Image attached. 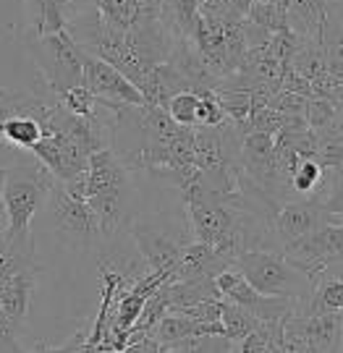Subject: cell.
I'll return each mask as SVG.
<instances>
[{
    "label": "cell",
    "instance_id": "14",
    "mask_svg": "<svg viewBox=\"0 0 343 353\" xmlns=\"http://www.w3.org/2000/svg\"><path fill=\"white\" fill-rule=\"evenodd\" d=\"M328 19H331V0H291L288 6V26L304 39L322 42Z\"/></svg>",
    "mask_w": 343,
    "mask_h": 353
},
{
    "label": "cell",
    "instance_id": "23",
    "mask_svg": "<svg viewBox=\"0 0 343 353\" xmlns=\"http://www.w3.org/2000/svg\"><path fill=\"white\" fill-rule=\"evenodd\" d=\"M302 45H304V37H299L293 29H283V32L270 34L267 50L273 52V58H278L283 65H291L296 52L302 50Z\"/></svg>",
    "mask_w": 343,
    "mask_h": 353
},
{
    "label": "cell",
    "instance_id": "5",
    "mask_svg": "<svg viewBox=\"0 0 343 353\" xmlns=\"http://www.w3.org/2000/svg\"><path fill=\"white\" fill-rule=\"evenodd\" d=\"M48 212H50L55 233L79 249H87L97 239H105L100 228V217L87 202V196L74 194L63 181H55L48 196Z\"/></svg>",
    "mask_w": 343,
    "mask_h": 353
},
{
    "label": "cell",
    "instance_id": "26",
    "mask_svg": "<svg viewBox=\"0 0 343 353\" xmlns=\"http://www.w3.org/2000/svg\"><path fill=\"white\" fill-rule=\"evenodd\" d=\"M304 118H306V123H309V128L320 131V128L331 126L333 121L338 118V108H335L331 100H325V97H317V94H315V97L306 100Z\"/></svg>",
    "mask_w": 343,
    "mask_h": 353
},
{
    "label": "cell",
    "instance_id": "12",
    "mask_svg": "<svg viewBox=\"0 0 343 353\" xmlns=\"http://www.w3.org/2000/svg\"><path fill=\"white\" fill-rule=\"evenodd\" d=\"M26 270H37L32 230H13L11 225L0 228V293Z\"/></svg>",
    "mask_w": 343,
    "mask_h": 353
},
{
    "label": "cell",
    "instance_id": "21",
    "mask_svg": "<svg viewBox=\"0 0 343 353\" xmlns=\"http://www.w3.org/2000/svg\"><path fill=\"white\" fill-rule=\"evenodd\" d=\"M320 312H343V280H328L315 285L304 306V314H320Z\"/></svg>",
    "mask_w": 343,
    "mask_h": 353
},
{
    "label": "cell",
    "instance_id": "1",
    "mask_svg": "<svg viewBox=\"0 0 343 353\" xmlns=\"http://www.w3.org/2000/svg\"><path fill=\"white\" fill-rule=\"evenodd\" d=\"M87 202L100 217L105 239H113L118 228L131 225L134 220L137 189L131 183V170L113 147H105L89 157Z\"/></svg>",
    "mask_w": 343,
    "mask_h": 353
},
{
    "label": "cell",
    "instance_id": "15",
    "mask_svg": "<svg viewBox=\"0 0 343 353\" xmlns=\"http://www.w3.org/2000/svg\"><path fill=\"white\" fill-rule=\"evenodd\" d=\"M52 102L42 100L37 94H29V92H8V89H0V123L8 121V118H19V115H29V118H39L42 126L50 115Z\"/></svg>",
    "mask_w": 343,
    "mask_h": 353
},
{
    "label": "cell",
    "instance_id": "19",
    "mask_svg": "<svg viewBox=\"0 0 343 353\" xmlns=\"http://www.w3.org/2000/svg\"><path fill=\"white\" fill-rule=\"evenodd\" d=\"M26 13L35 34H52L68 26V19L55 0H26Z\"/></svg>",
    "mask_w": 343,
    "mask_h": 353
},
{
    "label": "cell",
    "instance_id": "22",
    "mask_svg": "<svg viewBox=\"0 0 343 353\" xmlns=\"http://www.w3.org/2000/svg\"><path fill=\"white\" fill-rule=\"evenodd\" d=\"M246 19H252L257 26H262L270 34L291 29L288 26V11L283 6H278V3H267V0H255V6H252V11H249Z\"/></svg>",
    "mask_w": 343,
    "mask_h": 353
},
{
    "label": "cell",
    "instance_id": "20",
    "mask_svg": "<svg viewBox=\"0 0 343 353\" xmlns=\"http://www.w3.org/2000/svg\"><path fill=\"white\" fill-rule=\"evenodd\" d=\"M317 163L328 170L343 165V128L338 126V118L317 131Z\"/></svg>",
    "mask_w": 343,
    "mask_h": 353
},
{
    "label": "cell",
    "instance_id": "27",
    "mask_svg": "<svg viewBox=\"0 0 343 353\" xmlns=\"http://www.w3.org/2000/svg\"><path fill=\"white\" fill-rule=\"evenodd\" d=\"M288 126V115L275 110V108H262V110H255L252 118H249V131H265L270 137H275L280 128Z\"/></svg>",
    "mask_w": 343,
    "mask_h": 353
},
{
    "label": "cell",
    "instance_id": "29",
    "mask_svg": "<svg viewBox=\"0 0 343 353\" xmlns=\"http://www.w3.org/2000/svg\"><path fill=\"white\" fill-rule=\"evenodd\" d=\"M328 176H331V191H328V196H325V210L331 214H343V165L338 168H331L328 170Z\"/></svg>",
    "mask_w": 343,
    "mask_h": 353
},
{
    "label": "cell",
    "instance_id": "7",
    "mask_svg": "<svg viewBox=\"0 0 343 353\" xmlns=\"http://www.w3.org/2000/svg\"><path fill=\"white\" fill-rule=\"evenodd\" d=\"M343 345V312L304 314L302 309L286 319V353H328Z\"/></svg>",
    "mask_w": 343,
    "mask_h": 353
},
{
    "label": "cell",
    "instance_id": "18",
    "mask_svg": "<svg viewBox=\"0 0 343 353\" xmlns=\"http://www.w3.org/2000/svg\"><path fill=\"white\" fill-rule=\"evenodd\" d=\"M42 137H45V126L39 118L19 115V118H8L0 123V139L19 150H32Z\"/></svg>",
    "mask_w": 343,
    "mask_h": 353
},
{
    "label": "cell",
    "instance_id": "9",
    "mask_svg": "<svg viewBox=\"0 0 343 353\" xmlns=\"http://www.w3.org/2000/svg\"><path fill=\"white\" fill-rule=\"evenodd\" d=\"M81 84L95 97H102V100L126 102V105H144L147 102L141 89L134 81H128L115 65H110L108 61L97 58V55H92V52L84 55V81Z\"/></svg>",
    "mask_w": 343,
    "mask_h": 353
},
{
    "label": "cell",
    "instance_id": "33",
    "mask_svg": "<svg viewBox=\"0 0 343 353\" xmlns=\"http://www.w3.org/2000/svg\"><path fill=\"white\" fill-rule=\"evenodd\" d=\"M341 351H343V345H341Z\"/></svg>",
    "mask_w": 343,
    "mask_h": 353
},
{
    "label": "cell",
    "instance_id": "13",
    "mask_svg": "<svg viewBox=\"0 0 343 353\" xmlns=\"http://www.w3.org/2000/svg\"><path fill=\"white\" fill-rule=\"evenodd\" d=\"M233 267L226 254H220L207 241H194V243H184V254H181V262H178L176 275L170 280H204L213 278L215 280L223 270Z\"/></svg>",
    "mask_w": 343,
    "mask_h": 353
},
{
    "label": "cell",
    "instance_id": "28",
    "mask_svg": "<svg viewBox=\"0 0 343 353\" xmlns=\"http://www.w3.org/2000/svg\"><path fill=\"white\" fill-rule=\"evenodd\" d=\"M21 325L24 322L13 319L0 303V351H24V345H21Z\"/></svg>",
    "mask_w": 343,
    "mask_h": 353
},
{
    "label": "cell",
    "instance_id": "10",
    "mask_svg": "<svg viewBox=\"0 0 343 353\" xmlns=\"http://www.w3.org/2000/svg\"><path fill=\"white\" fill-rule=\"evenodd\" d=\"M128 230L137 241V249H139L147 270L157 272V275H166L168 280L173 278L178 262H181V254H184V243H178L147 223H131Z\"/></svg>",
    "mask_w": 343,
    "mask_h": 353
},
{
    "label": "cell",
    "instance_id": "11",
    "mask_svg": "<svg viewBox=\"0 0 343 353\" xmlns=\"http://www.w3.org/2000/svg\"><path fill=\"white\" fill-rule=\"evenodd\" d=\"M335 214H331L325 210V204L317 199H302V202H288L283 204L275 217H273V228H275V236L280 241V249L291 241H299L302 236L317 230L325 223H333Z\"/></svg>",
    "mask_w": 343,
    "mask_h": 353
},
{
    "label": "cell",
    "instance_id": "3",
    "mask_svg": "<svg viewBox=\"0 0 343 353\" xmlns=\"http://www.w3.org/2000/svg\"><path fill=\"white\" fill-rule=\"evenodd\" d=\"M26 50L39 68L42 79L48 81L52 94L79 87L84 81V48L79 45L68 26L52 34H35L26 39Z\"/></svg>",
    "mask_w": 343,
    "mask_h": 353
},
{
    "label": "cell",
    "instance_id": "32",
    "mask_svg": "<svg viewBox=\"0 0 343 353\" xmlns=\"http://www.w3.org/2000/svg\"><path fill=\"white\" fill-rule=\"evenodd\" d=\"M338 126L343 128V110H338Z\"/></svg>",
    "mask_w": 343,
    "mask_h": 353
},
{
    "label": "cell",
    "instance_id": "31",
    "mask_svg": "<svg viewBox=\"0 0 343 353\" xmlns=\"http://www.w3.org/2000/svg\"><path fill=\"white\" fill-rule=\"evenodd\" d=\"M0 228H8V210L3 202V168H0Z\"/></svg>",
    "mask_w": 343,
    "mask_h": 353
},
{
    "label": "cell",
    "instance_id": "17",
    "mask_svg": "<svg viewBox=\"0 0 343 353\" xmlns=\"http://www.w3.org/2000/svg\"><path fill=\"white\" fill-rule=\"evenodd\" d=\"M259 322L262 319L257 314H252L246 306L228 301V299H220V325H223V332L233 343H242L249 332H255L259 327Z\"/></svg>",
    "mask_w": 343,
    "mask_h": 353
},
{
    "label": "cell",
    "instance_id": "6",
    "mask_svg": "<svg viewBox=\"0 0 343 353\" xmlns=\"http://www.w3.org/2000/svg\"><path fill=\"white\" fill-rule=\"evenodd\" d=\"M280 252L296 270H302L315 285L320 283L322 272L333 262H343V223L333 220L320 225L317 230L306 233L299 241L286 243Z\"/></svg>",
    "mask_w": 343,
    "mask_h": 353
},
{
    "label": "cell",
    "instance_id": "25",
    "mask_svg": "<svg viewBox=\"0 0 343 353\" xmlns=\"http://www.w3.org/2000/svg\"><path fill=\"white\" fill-rule=\"evenodd\" d=\"M325 173H328V168H322L317 160H302L299 170L291 178V189L299 194H315Z\"/></svg>",
    "mask_w": 343,
    "mask_h": 353
},
{
    "label": "cell",
    "instance_id": "24",
    "mask_svg": "<svg viewBox=\"0 0 343 353\" xmlns=\"http://www.w3.org/2000/svg\"><path fill=\"white\" fill-rule=\"evenodd\" d=\"M197 108H199V94L197 92H178L173 100L168 102V113L181 126H197Z\"/></svg>",
    "mask_w": 343,
    "mask_h": 353
},
{
    "label": "cell",
    "instance_id": "16",
    "mask_svg": "<svg viewBox=\"0 0 343 353\" xmlns=\"http://www.w3.org/2000/svg\"><path fill=\"white\" fill-rule=\"evenodd\" d=\"M35 285H37V270H26L21 275H16V278L8 283V288L0 293V303H3V309H6L13 319H19V322L26 319Z\"/></svg>",
    "mask_w": 343,
    "mask_h": 353
},
{
    "label": "cell",
    "instance_id": "2",
    "mask_svg": "<svg viewBox=\"0 0 343 353\" xmlns=\"http://www.w3.org/2000/svg\"><path fill=\"white\" fill-rule=\"evenodd\" d=\"M52 183L55 176L37 157L3 168V202L8 210V225L13 230H32V220L39 207L48 202Z\"/></svg>",
    "mask_w": 343,
    "mask_h": 353
},
{
    "label": "cell",
    "instance_id": "8",
    "mask_svg": "<svg viewBox=\"0 0 343 353\" xmlns=\"http://www.w3.org/2000/svg\"><path fill=\"white\" fill-rule=\"evenodd\" d=\"M32 154L50 170L55 181H71L89 170V154L74 137L63 131H50L32 147Z\"/></svg>",
    "mask_w": 343,
    "mask_h": 353
},
{
    "label": "cell",
    "instance_id": "4",
    "mask_svg": "<svg viewBox=\"0 0 343 353\" xmlns=\"http://www.w3.org/2000/svg\"><path fill=\"white\" fill-rule=\"evenodd\" d=\"M233 267H239L244 278L265 296L309 301V296L315 290V283L306 278L302 270H296L283 252L278 254L267 252V249H249L236 259Z\"/></svg>",
    "mask_w": 343,
    "mask_h": 353
},
{
    "label": "cell",
    "instance_id": "30",
    "mask_svg": "<svg viewBox=\"0 0 343 353\" xmlns=\"http://www.w3.org/2000/svg\"><path fill=\"white\" fill-rule=\"evenodd\" d=\"M233 11L239 13V16H249L252 11V6H255V0H226Z\"/></svg>",
    "mask_w": 343,
    "mask_h": 353
}]
</instances>
